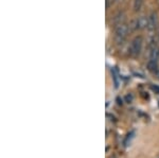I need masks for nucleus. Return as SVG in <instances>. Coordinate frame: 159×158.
Wrapping results in <instances>:
<instances>
[{
  "label": "nucleus",
  "instance_id": "obj_1",
  "mask_svg": "<svg viewBox=\"0 0 159 158\" xmlns=\"http://www.w3.org/2000/svg\"><path fill=\"white\" fill-rule=\"evenodd\" d=\"M129 29H130V27H129L125 22L117 25V27L115 28V34H114L115 42H116L117 44H122L125 40V38L127 37V35H129Z\"/></svg>",
  "mask_w": 159,
  "mask_h": 158
},
{
  "label": "nucleus",
  "instance_id": "obj_2",
  "mask_svg": "<svg viewBox=\"0 0 159 158\" xmlns=\"http://www.w3.org/2000/svg\"><path fill=\"white\" fill-rule=\"evenodd\" d=\"M142 46H143V38L141 36H136L134 39L132 40V43H130V45H129V52L130 56L137 57L141 53Z\"/></svg>",
  "mask_w": 159,
  "mask_h": 158
},
{
  "label": "nucleus",
  "instance_id": "obj_3",
  "mask_svg": "<svg viewBox=\"0 0 159 158\" xmlns=\"http://www.w3.org/2000/svg\"><path fill=\"white\" fill-rule=\"evenodd\" d=\"M129 27L133 28L134 30L148 29V17H145V16L138 17V18H136L134 21L132 22V25H129Z\"/></svg>",
  "mask_w": 159,
  "mask_h": 158
},
{
  "label": "nucleus",
  "instance_id": "obj_4",
  "mask_svg": "<svg viewBox=\"0 0 159 158\" xmlns=\"http://www.w3.org/2000/svg\"><path fill=\"white\" fill-rule=\"evenodd\" d=\"M158 27V17L157 14L155 12H153L152 14L148 16V30H155Z\"/></svg>",
  "mask_w": 159,
  "mask_h": 158
},
{
  "label": "nucleus",
  "instance_id": "obj_5",
  "mask_svg": "<svg viewBox=\"0 0 159 158\" xmlns=\"http://www.w3.org/2000/svg\"><path fill=\"white\" fill-rule=\"evenodd\" d=\"M147 68L150 72H152L153 74H155V72L159 69V66H158V62L156 61H152V60H148V62L147 64Z\"/></svg>",
  "mask_w": 159,
  "mask_h": 158
},
{
  "label": "nucleus",
  "instance_id": "obj_6",
  "mask_svg": "<svg viewBox=\"0 0 159 158\" xmlns=\"http://www.w3.org/2000/svg\"><path fill=\"white\" fill-rule=\"evenodd\" d=\"M150 60L156 61V62H158L159 61V47H157V46H153V47L151 48Z\"/></svg>",
  "mask_w": 159,
  "mask_h": 158
},
{
  "label": "nucleus",
  "instance_id": "obj_7",
  "mask_svg": "<svg viewBox=\"0 0 159 158\" xmlns=\"http://www.w3.org/2000/svg\"><path fill=\"white\" fill-rule=\"evenodd\" d=\"M124 19H125V14L123 12H119L118 14L115 15V17H114L115 27H117V25L123 24V22H124Z\"/></svg>",
  "mask_w": 159,
  "mask_h": 158
},
{
  "label": "nucleus",
  "instance_id": "obj_8",
  "mask_svg": "<svg viewBox=\"0 0 159 158\" xmlns=\"http://www.w3.org/2000/svg\"><path fill=\"white\" fill-rule=\"evenodd\" d=\"M142 6L143 0H134V2H133V9H134L135 12H139L142 9Z\"/></svg>",
  "mask_w": 159,
  "mask_h": 158
},
{
  "label": "nucleus",
  "instance_id": "obj_9",
  "mask_svg": "<svg viewBox=\"0 0 159 158\" xmlns=\"http://www.w3.org/2000/svg\"><path fill=\"white\" fill-rule=\"evenodd\" d=\"M111 73H112V78H114V81H115V86H116V87H118V86H119V82H118V74H117L116 70L112 69L111 70Z\"/></svg>",
  "mask_w": 159,
  "mask_h": 158
},
{
  "label": "nucleus",
  "instance_id": "obj_10",
  "mask_svg": "<svg viewBox=\"0 0 159 158\" xmlns=\"http://www.w3.org/2000/svg\"><path fill=\"white\" fill-rule=\"evenodd\" d=\"M115 1H116V0H106V1H105V3H106V10H108L109 7L115 3Z\"/></svg>",
  "mask_w": 159,
  "mask_h": 158
},
{
  "label": "nucleus",
  "instance_id": "obj_11",
  "mask_svg": "<svg viewBox=\"0 0 159 158\" xmlns=\"http://www.w3.org/2000/svg\"><path fill=\"white\" fill-rule=\"evenodd\" d=\"M155 75L157 76V78L159 79V69H158V70H157V71H156V72H155Z\"/></svg>",
  "mask_w": 159,
  "mask_h": 158
}]
</instances>
